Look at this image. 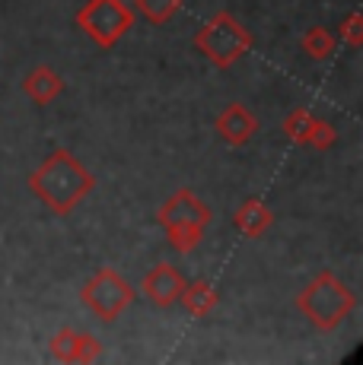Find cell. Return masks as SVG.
<instances>
[{
	"label": "cell",
	"mask_w": 363,
	"mask_h": 365,
	"mask_svg": "<svg viewBox=\"0 0 363 365\" xmlns=\"http://www.w3.org/2000/svg\"><path fill=\"white\" fill-rule=\"evenodd\" d=\"M26 185L54 216H71L76 203H83L96 191V175L67 146H58L41 159L36 172H29Z\"/></svg>",
	"instance_id": "obj_1"
},
{
	"label": "cell",
	"mask_w": 363,
	"mask_h": 365,
	"mask_svg": "<svg viewBox=\"0 0 363 365\" xmlns=\"http://www.w3.org/2000/svg\"><path fill=\"white\" fill-rule=\"evenodd\" d=\"M297 308L316 331L332 334L354 314L357 296H354L351 286L334 277L332 270H319L316 277L297 292Z\"/></svg>",
	"instance_id": "obj_2"
},
{
	"label": "cell",
	"mask_w": 363,
	"mask_h": 365,
	"mask_svg": "<svg viewBox=\"0 0 363 365\" xmlns=\"http://www.w3.org/2000/svg\"><path fill=\"white\" fill-rule=\"evenodd\" d=\"M156 222L166 229V242L176 255H192L204 242V229L214 222V210L192 187H179L156 210Z\"/></svg>",
	"instance_id": "obj_3"
},
{
	"label": "cell",
	"mask_w": 363,
	"mask_h": 365,
	"mask_svg": "<svg viewBox=\"0 0 363 365\" xmlns=\"http://www.w3.org/2000/svg\"><path fill=\"white\" fill-rule=\"evenodd\" d=\"M252 45H255L252 32L227 10L214 13V16L194 32V48L220 70H227V67H233L236 61H242L249 51H252Z\"/></svg>",
	"instance_id": "obj_4"
},
{
	"label": "cell",
	"mask_w": 363,
	"mask_h": 365,
	"mask_svg": "<svg viewBox=\"0 0 363 365\" xmlns=\"http://www.w3.org/2000/svg\"><path fill=\"white\" fill-rule=\"evenodd\" d=\"M134 16L137 13L124 0H86L76 10V29L86 38H93L96 48L109 51V48H115L131 32Z\"/></svg>",
	"instance_id": "obj_5"
},
{
	"label": "cell",
	"mask_w": 363,
	"mask_h": 365,
	"mask_svg": "<svg viewBox=\"0 0 363 365\" xmlns=\"http://www.w3.org/2000/svg\"><path fill=\"white\" fill-rule=\"evenodd\" d=\"M134 296H137L134 286H131L115 267H99L80 289V302L99 321H106V324L121 318L124 308L134 302Z\"/></svg>",
	"instance_id": "obj_6"
},
{
	"label": "cell",
	"mask_w": 363,
	"mask_h": 365,
	"mask_svg": "<svg viewBox=\"0 0 363 365\" xmlns=\"http://www.w3.org/2000/svg\"><path fill=\"white\" fill-rule=\"evenodd\" d=\"M185 283L188 279L182 277V270L176 264L159 261V264H153L150 270L144 273L141 292H144V299L150 302L153 308H172L179 302L182 289H185Z\"/></svg>",
	"instance_id": "obj_7"
},
{
	"label": "cell",
	"mask_w": 363,
	"mask_h": 365,
	"mask_svg": "<svg viewBox=\"0 0 363 365\" xmlns=\"http://www.w3.org/2000/svg\"><path fill=\"white\" fill-rule=\"evenodd\" d=\"M48 353L58 362H71V365H89L102 356V340L96 334L86 331H74V327H61L58 334L48 343Z\"/></svg>",
	"instance_id": "obj_8"
},
{
	"label": "cell",
	"mask_w": 363,
	"mask_h": 365,
	"mask_svg": "<svg viewBox=\"0 0 363 365\" xmlns=\"http://www.w3.org/2000/svg\"><path fill=\"white\" fill-rule=\"evenodd\" d=\"M214 133L220 137V143L239 150V146H246L249 140L258 133V118H255V111L249 108V105L229 102L227 108L214 118Z\"/></svg>",
	"instance_id": "obj_9"
},
{
	"label": "cell",
	"mask_w": 363,
	"mask_h": 365,
	"mask_svg": "<svg viewBox=\"0 0 363 365\" xmlns=\"http://www.w3.org/2000/svg\"><path fill=\"white\" fill-rule=\"evenodd\" d=\"M61 93H64V80H61V73L51 64H36L23 76V96L32 105H39V108L51 105Z\"/></svg>",
	"instance_id": "obj_10"
},
{
	"label": "cell",
	"mask_w": 363,
	"mask_h": 365,
	"mask_svg": "<svg viewBox=\"0 0 363 365\" xmlns=\"http://www.w3.org/2000/svg\"><path fill=\"white\" fill-rule=\"evenodd\" d=\"M274 210L268 207L262 197H246L239 203V207L233 210V229L239 235H246V238H262L264 232H268L271 226H274Z\"/></svg>",
	"instance_id": "obj_11"
},
{
	"label": "cell",
	"mask_w": 363,
	"mask_h": 365,
	"mask_svg": "<svg viewBox=\"0 0 363 365\" xmlns=\"http://www.w3.org/2000/svg\"><path fill=\"white\" fill-rule=\"evenodd\" d=\"M179 302H182V308H185L192 318H207V314L217 308L220 292H217V286H214L211 279H188Z\"/></svg>",
	"instance_id": "obj_12"
},
{
	"label": "cell",
	"mask_w": 363,
	"mask_h": 365,
	"mask_svg": "<svg viewBox=\"0 0 363 365\" xmlns=\"http://www.w3.org/2000/svg\"><path fill=\"white\" fill-rule=\"evenodd\" d=\"M316 124H319V118L312 115L309 108H303V105H299V108H293L290 115L281 121V130H284V137H287L290 143H297V146H309Z\"/></svg>",
	"instance_id": "obj_13"
},
{
	"label": "cell",
	"mask_w": 363,
	"mask_h": 365,
	"mask_svg": "<svg viewBox=\"0 0 363 365\" xmlns=\"http://www.w3.org/2000/svg\"><path fill=\"white\" fill-rule=\"evenodd\" d=\"M299 48H303V54L312 61H332L334 48H338V38H334V32L325 29V26H312V29L303 32Z\"/></svg>",
	"instance_id": "obj_14"
},
{
	"label": "cell",
	"mask_w": 363,
	"mask_h": 365,
	"mask_svg": "<svg viewBox=\"0 0 363 365\" xmlns=\"http://www.w3.org/2000/svg\"><path fill=\"white\" fill-rule=\"evenodd\" d=\"M185 6V0H134V10L150 26H166L176 19V13Z\"/></svg>",
	"instance_id": "obj_15"
},
{
	"label": "cell",
	"mask_w": 363,
	"mask_h": 365,
	"mask_svg": "<svg viewBox=\"0 0 363 365\" xmlns=\"http://www.w3.org/2000/svg\"><path fill=\"white\" fill-rule=\"evenodd\" d=\"M334 38L344 41L347 48H360L363 45V13H347V16L338 23Z\"/></svg>",
	"instance_id": "obj_16"
},
{
	"label": "cell",
	"mask_w": 363,
	"mask_h": 365,
	"mask_svg": "<svg viewBox=\"0 0 363 365\" xmlns=\"http://www.w3.org/2000/svg\"><path fill=\"white\" fill-rule=\"evenodd\" d=\"M334 143H338V130H334V124H332V121H325V118H319L316 130H312L309 146H312V150H319V153H328Z\"/></svg>",
	"instance_id": "obj_17"
}]
</instances>
